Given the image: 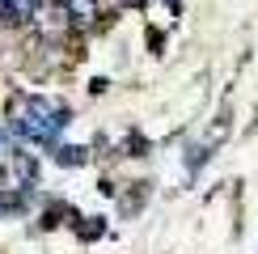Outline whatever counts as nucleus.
Wrapping results in <instances>:
<instances>
[{
  "label": "nucleus",
  "mask_w": 258,
  "mask_h": 254,
  "mask_svg": "<svg viewBox=\"0 0 258 254\" xmlns=\"http://www.w3.org/2000/svg\"><path fill=\"white\" fill-rule=\"evenodd\" d=\"M63 123H68V119H63V114L55 110V106H47V102H30L17 127L30 136V140H51V136H55Z\"/></svg>",
  "instance_id": "f257e3e1"
}]
</instances>
